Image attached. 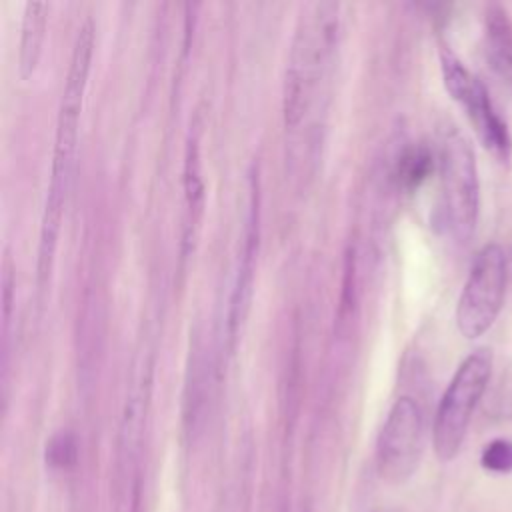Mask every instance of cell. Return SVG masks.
I'll use <instances>...</instances> for the list:
<instances>
[{
	"instance_id": "cell-1",
	"label": "cell",
	"mask_w": 512,
	"mask_h": 512,
	"mask_svg": "<svg viewBox=\"0 0 512 512\" xmlns=\"http://www.w3.org/2000/svg\"><path fill=\"white\" fill-rule=\"evenodd\" d=\"M94 52V24L86 18L78 30L72 44V54L64 78V88L56 114V130H54V148H52V164H50V180L46 186V198L40 218V238H38V284L44 286L48 280L54 254L58 246L64 206L68 200V190L72 182V170L78 148V130H80V114L84 104V94L88 86L90 62Z\"/></svg>"
},
{
	"instance_id": "cell-2",
	"label": "cell",
	"mask_w": 512,
	"mask_h": 512,
	"mask_svg": "<svg viewBox=\"0 0 512 512\" xmlns=\"http://www.w3.org/2000/svg\"><path fill=\"white\" fill-rule=\"evenodd\" d=\"M340 38V4L316 2L304 8L290 44L282 84V118L296 128L314 102V90L330 66Z\"/></svg>"
},
{
	"instance_id": "cell-3",
	"label": "cell",
	"mask_w": 512,
	"mask_h": 512,
	"mask_svg": "<svg viewBox=\"0 0 512 512\" xmlns=\"http://www.w3.org/2000/svg\"><path fill=\"white\" fill-rule=\"evenodd\" d=\"M436 170L440 198L436 224L458 244H468L480 216V180L474 150L456 128H446L438 142Z\"/></svg>"
},
{
	"instance_id": "cell-4",
	"label": "cell",
	"mask_w": 512,
	"mask_h": 512,
	"mask_svg": "<svg viewBox=\"0 0 512 512\" xmlns=\"http://www.w3.org/2000/svg\"><path fill=\"white\" fill-rule=\"evenodd\" d=\"M490 348H476L456 368L446 386L432 424L434 452L442 462H450L460 452L472 414L482 400L492 376Z\"/></svg>"
},
{
	"instance_id": "cell-5",
	"label": "cell",
	"mask_w": 512,
	"mask_h": 512,
	"mask_svg": "<svg viewBox=\"0 0 512 512\" xmlns=\"http://www.w3.org/2000/svg\"><path fill=\"white\" fill-rule=\"evenodd\" d=\"M510 276L508 254L496 242L486 244L474 258L456 304V326L468 340L480 338L496 322Z\"/></svg>"
},
{
	"instance_id": "cell-6",
	"label": "cell",
	"mask_w": 512,
	"mask_h": 512,
	"mask_svg": "<svg viewBox=\"0 0 512 512\" xmlns=\"http://www.w3.org/2000/svg\"><path fill=\"white\" fill-rule=\"evenodd\" d=\"M440 68L448 94L464 108L482 146L496 160L508 162L512 154V136L484 82L474 76L446 44L440 46Z\"/></svg>"
},
{
	"instance_id": "cell-7",
	"label": "cell",
	"mask_w": 512,
	"mask_h": 512,
	"mask_svg": "<svg viewBox=\"0 0 512 512\" xmlns=\"http://www.w3.org/2000/svg\"><path fill=\"white\" fill-rule=\"evenodd\" d=\"M424 452V412L416 398L394 400L376 438V470L388 484H404L414 476Z\"/></svg>"
},
{
	"instance_id": "cell-8",
	"label": "cell",
	"mask_w": 512,
	"mask_h": 512,
	"mask_svg": "<svg viewBox=\"0 0 512 512\" xmlns=\"http://www.w3.org/2000/svg\"><path fill=\"white\" fill-rule=\"evenodd\" d=\"M248 210H246V224L242 232V246L238 254V266L234 274V286L230 294V308H228V338H236V330L240 322L246 318L252 286H254V270H256V254L260 242V180L256 168L250 172L248 178Z\"/></svg>"
},
{
	"instance_id": "cell-9",
	"label": "cell",
	"mask_w": 512,
	"mask_h": 512,
	"mask_svg": "<svg viewBox=\"0 0 512 512\" xmlns=\"http://www.w3.org/2000/svg\"><path fill=\"white\" fill-rule=\"evenodd\" d=\"M148 398H150V366L144 372H140L138 380L132 384L122 410L120 430H118V448H116V466L120 476L130 474L138 462L144 428H146Z\"/></svg>"
},
{
	"instance_id": "cell-10",
	"label": "cell",
	"mask_w": 512,
	"mask_h": 512,
	"mask_svg": "<svg viewBox=\"0 0 512 512\" xmlns=\"http://www.w3.org/2000/svg\"><path fill=\"white\" fill-rule=\"evenodd\" d=\"M200 134L202 124L192 120L188 138H186V150H184V172H182V186H184V248H190L204 212V200H206V186L202 178V162H200Z\"/></svg>"
},
{
	"instance_id": "cell-11",
	"label": "cell",
	"mask_w": 512,
	"mask_h": 512,
	"mask_svg": "<svg viewBox=\"0 0 512 512\" xmlns=\"http://www.w3.org/2000/svg\"><path fill=\"white\" fill-rule=\"evenodd\" d=\"M484 52L492 72L512 86V18L496 2L484 10Z\"/></svg>"
},
{
	"instance_id": "cell-12",
	"label": "cell",
	"mask_w": 512,
	"mask_h": 512,
	"mask_svg": "<svg viewBox=\"0 0 512 512\" xmlns=\"http://www.w3.org/2000/svg\"><path fill=\"white\" fill-rule=\"evenodd\" d=\"M48 24V4L40 0H28L22 10L20 42H18V72L28 80L40 62L42 44Z\"/></svg>"
},
{
	"instance_id": "cell-13",
	"label": "cell",
	"mask_w": 512,
	"mask_h": 512,
	"mask_svg": "<svg viewBox=\"0 0 512 512\" xmlns=\"http://www.w3.org/2000/svg\"><path fill=\"white\" fill-rule=\"evenodd\" d=\"M436 168V154L424 142H406L394 158L390 178L398 190H416Z\"/></svg>"
},
{
	"instance_id": "cell-14",
	"label": "cell",
	"mask_w": 512,
	"mask_h": 512,
	"mask_svg": "<svg viewBox=\"0 0 512 512\" xmlns=\"http://www.w3.org/2000/svg\"><path fill=\"white\" fill-rule=\"evenodd\" d=\"M480 464L492 474H510L512 472V440L494 438L482 450Z\"/></svg>"
},
{
	"instance_id": "cell-15",
	"label": "cell",
	"mask_w": 512,
	"mask_h": 512,
	"mask_svg": "<svg viewBox=\"0 0 512 512\" xmlns=\"http://www.w3.org/2000/svg\"><path fill=\"white\" fill-rule=\"evenodd\" d=\"M46 460L50 466L56 468H68L70 464L76 462V442L74 436L68 432H58L56 436L50 438L46 444Z\"/></svg>"
},
{
	"instance_id": "cell-16",
	"label": "cell",
	"mask_w": 512,
	"mask_h": 512,
	"mask_svg": "<svg viewBox=\"0 0 512 512\" xmlns=\"http://www.w3.org/2000/svg\"><path fill=\"white\" fill-rule=\"evenodd\" d=\"M508 268H510V276H512V252L508 254Z\"/></svg>"
}]
</instances>
